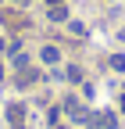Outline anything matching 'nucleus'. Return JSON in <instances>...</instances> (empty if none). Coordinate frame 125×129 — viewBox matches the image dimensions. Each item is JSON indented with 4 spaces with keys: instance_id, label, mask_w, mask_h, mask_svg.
Returning a JSON list of instances; mask_svg holds the SVG:
<instances>
[{
    "instance_id": "1",
    "label": "nucleus",
    "mask_w": 125,
    "mask_h": 129,
    "mask_svg": "<svg viewBox=\"0 0 125 129\" xmlns=\"http://www.w3.org/2000/svg\"><path fill=\"white\" fill-rule=\"evenodd\" d=\"M93 122L104 125V129H111V125H114V115H111V111H100V115H93Z\"/></svg>"
},
{
    "instance_id": "2",
    "label": "nucleus",
    "mask_w": 125,
    "mask_h": 129,
    "mask_svg": "<svg viewBox=\"0 0 125 129\" xmlns=\"http://www.w3.org/2000/svg\"><path fill=\"white\" fill-rule=\"evenodd\" d=\"M50 18H54V22H65V18H68V7H65V4H54Z\"/></svg>"
},
{
    "instance_id": "3",
    "label": "nucleus",
    "mask_w": 125,
    "mask_h": 129,
    "mask_svg": "<svg viewBox=\"0 0 125 129\" xmlns=\"http://www.w3.org/2000/svg\"><path fill=\"white\" fill-rule=\"evenodd\" d=\"M22 115H25L22 104H11V108H7V118H11V122H22Z\"/></svg>"
},
{
    "instance_id": "4",
    "label": "nucleus",
    "mask_w": 125,
    "mask_h": 129,
    "mask_svg": "<svg viewBox=\"0 0 125 129\" xmlns=\"http://www.w3.org/2000/svg\"><path fill=\"white\" fill-rule=\"evenodd\" d=\"M39 57H43L46 64H54V61H57V47H43V54H39Z\"/></svg>"
},
{
    "instance_id": "5",
    "label": "nucleus",
    "mask_w": 125,
    "mask_h": 129,
    "mask_svg": "<svg viewBox=\"0 0 125 129\" xmlns=\"http://www.w3.org/2000/svg\"><path fill=\"white\" fill-rule=\"evenodd\" d=\"M111 68H118V72L125 68V57H121V54H114V57H111Z\"/></svg>"
},
{
    "instance_id": "6",
    "label": "nucleus",
    "mask_w": 125,
    "mask_h": 129,
    "mask_svg": "<svg viewBox=\"0 0 125 129\" xmlns=\"http://www.w3.org/2000/svg\"><path fill=\"white\" fill-rule=\"evenodd\" d=\"M121 111H125V97H121Z\"/></svg>"
}]
</instances>
